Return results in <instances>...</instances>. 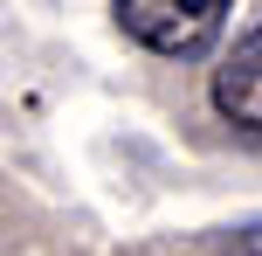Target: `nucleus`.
<instances>
[{
	"mask_svg": "<svg viewBox=\"0 0 262 256\" xmlns=\"http://www.w3.org/2000/svg\"><path fill=\"white\" fill-rule=\"evenodd\" d=\"M111 14L159 63H207L228 35L235 0H111Z\"/></svg>",
	"mask_w": 262,
	"mask_h": 256,
	"instance_id": "f257e3e1",
	"label": "nucleus"
},
{
	"mask_svg": "<svg viewBox=\"0 0 262 256\" xmlns=\"http://www.w3.org/2000/svg\"><path fill=\"white\" fill-rule=\"evenodd\" d=\"M228 256H262V229H242L235 243H228Z\"/></svg>",
	"mask_w": 262,
	"mask_h": 256,
	"instance_id": "7ed1b4c3",
	"label": "nucleus"
},
{
	"mask_svg": "<svg viewBox=\"0 0 262 256\" xmlns=\"http://www.w3.org/2000/svg\"><path fill=\"white\" fill-rule=\"evenodd\" d=\"M207 97L235 132L262 139V21L249 35H235V49H221V63L207 76Z\"/></svg>",
	"mask_w": 262,
	"mask_h": 256,
	"instance_id": "f03ea898",
	"label": "nucleus"
}]
</instances>
